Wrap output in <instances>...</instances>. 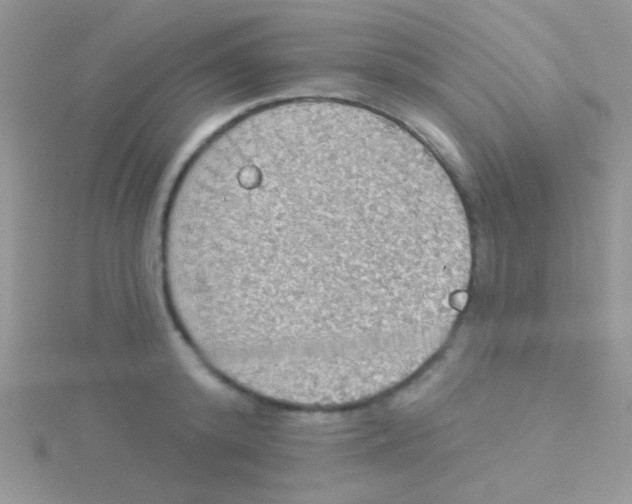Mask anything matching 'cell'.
I'll return each instance as SVG.
<instances>
[{
	"label": "cell",
	"mask_w": 632,
	"mask_h": 504,
	"mask_svg": "<svg viewBox=\"0 0 632 504\" xmlns=\"http://www.w3.org/2000/svg\"><path fill=\"white\" fill-rule=\"evenodd\" d=\"M400 197L319 173L273 179L220 203L195 250L206 314L270 348L341 352L340 245Z\"/></svg>",
	"instance_id": "1"
}]
</instances>
